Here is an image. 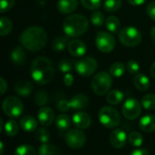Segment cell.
<instances>
[{
	"label": "cell",
	"instance_id": "obj_9",
	"mask_svg": "<svg viewBox=\"0 0 155 155\" xmlns=\"http://www.w3.org/2000/svg\"><path fill=\"white\" fill-rule=\"evenodd\" d=\"M64 141L70 148L74 150H78L84 145L86 142V137L85 134L81 131V129L73 128L65 133Z\"/></svg>",
	"mask_w": 155,
	"mask_h": 155
},
{
	"label": "cell",
	"instance_id": "obj_46",
	"mask_svg": "<svg viewBox=\"0 0 155 155\" xmlns=\"http://www.w3.org/2000/svg\"><path fill=\"white\" fill-rule=\"evenodd\" d=\"M130 155H149L148 151L143 148H139V149H135L134 151L132 152V153Z\"/></svg>",
	"mask_w": 155,
	"mask_h": 155
},
{
	"label": "cell",
	"instance_id": "obj_10",
	"mask_svg": "<svg viewBox=\"0 0 155 155\" xmlns=\"http://www.w3.org/2000/svg\"><path fill=\"white\" fill-rule=\"evenodd\" d=\"M95 45L102 53H110L115 47V39L107 32H98L95 37Z\"/></svg>",
	"mask_w": 155,
	"mask_h": 155
},
{
	"label": "cell",
	"instance_id": "obj_21",
	"mask_svg": "<svg viewBox=\"0 0 155 155\" xmlns=\"http://www.w3.org/2000/svg\"><path fill=\"white\" fill-rule=\"evenodd\" d=\"M134 84L136 87V89H138L141 92H143V91H147L150 88L151 82L145 74H137L134 78Z\"/></svg>",
	"mask_w": 155,
	"mask_h": 155
},
{
	"label": "cell",
	"instance_id": "obj_35",
	"mask_svg": "<svg viewBox=\"0 0 155 155\" xmlns=\"http://www.w3.org/2000/svg\"><path fill=\"white\" fill-rule=\"evenodd\" d=\"M35 137L36 139L42 143L43 144L44 143H48L49 140H50V133L48 132L47 129L45 128H39L37 131H36V134H35Z\"/></svg>",
	"mask_w": 155,
	"mask_h": 155
},
{
	"label": "cell",
	"instance_id": "obj_12",
	"mask_svg": "<svg viewBox=\"0 0 155 155\" xmlns=\"http://www.w3.org/2000/svg\"><path fill=\"white\" fill-rule=\"evenodd\" d=\"M128 137L126 135V133L121 129H115L114 130L109 136L110 143L116 149H121L124 146H125L127 143Z\"/></svg>",
	"mask_w": 155,
	"mask_h": 155
},
{
	"label": "cell",
	"instance_id": "obj_42",
	"mask_svg": "<svg viewBox=\"0 0 155 155\" xmlns=\"http://www.w3.org/2000/svg\"><path fill=\"white\" fill-rule=\"evenodd\" d=\"M146 11H147V14L148 15L150 16V18H152L153 20L155 21V1L151 2L147 7H146Z\"/></svg>",
	"mask_w": 155,
	"mask_h": 155
},
{
	"label": "cell",
	"instance_id": "obj_32",
	"mask_svg": "<svg viewBox=\"0 0 155 155\" xmlns=\"http://www.w3.org/2000/svg\"><path fill=\"white\" fill-rule=\"evenodd\" d=\"M142 106L146 110L155 109V94H148L144 95L142 99Z\"/></svg>",
	"mask_w": 155,
	"mask_h": 155
},
{
	"label": "cell",
	"instance_id": "obj_13",
	"mask_svg": "<svg viewBox=\"0 0 155 155\" xmlns=\"http://www.w3.org/2000/svg\"><path fill=\"white\" fill-rule=\"evenodd\" d=\"M37 119L43 126H49L53 124L54 119V112L49 106H43L39 109Z\"/></svg>",
	"mask_w": 155,
	"mask_h": 155
},
{
	"label": "cell",
	"instance_id": "obj_49",
	"mask_svg": "<svg viewBox=\"0 0 155 155\" xmlns=\"http://www.w3.org/2000/svg\"><path fill=\"white\" fill-rule=\"evenodd\" d=\"M151 37H152L153 41L155 43V26H153L151 30Z\"/></svg>",
	"mask_w": 155,
	"mask_h": 155
},
{
	"label": "cell",
	"instance_id": "obj_27",
	"mask_svg": "<svg viewBox=\"0 0 155 155\" xmlns=\"http://www.w3.org/2000/svg\"><path fill=\"white\" fill-rule=\"evenodd\" d=\"M105 25H106V28L109 30V32H111L113 34H116L120 30L121 23H120L118 17H116L114 15H110L105 20Z\"/></svg>",
	"mask_w": 155,
	"mask_h": 155
},
{
	"label": "cell",
	"instance_id": "obj_6",
	"mask_svg": "<svg viewBox=\"0 0 155 155\" xmlns=\"http://www.w3.org/2000/svg\"><path fill=\"white\" fill-rule=\"evenodd\" d=\"M119 40L127 47H134L141 43L142 34L136 27L127 26L120 31Z\"/></svg>",
	"mask_w": 155,
	"mask_h": 155
},
{
	"label": "cell",
	"instance_id": "obj_40",
	"mask_svg": "<svg viewBox=\"0 0 155 155\" xmlns=\"http://www.w3.org/2000/svg\"><path fill=\"white\" fill-rule=\"evenodd\" d=\"M127 70L132 74H137L140 71V64L134 60H130L127 63Z\"/></svg>",
	"mask_w": 155,
	"mask_h": 155
},
{
	"label": "cell",
	"instance_id": "obj_26",
	"mask_svg": "<svg viewBox=\"0 0 155 155\" xmlns=\"http://www.w3.org/2000/svg\"><path fill=\"white\" fill-rule=\"evenodd\" d=\"M38 155H62V153L57 146L50 143H44L38 150Z\"/></svg>",
	"mask_w": 155,
	"mask_h": 155
},
{
	"label": "cell",
	"instance_id": "obj_14",
	"mask_svg": "<svg viewBox=\"0 0 155 155\" xmlns=\"http://www.w3.org/2000/svg\"><path fill=\"white\" fill-rule=\"evenodd\" d=\"M73 124L78 129H87L92 124V119L90 115L84 112H77L73 115Z\"/></svg>",
	"mask_w": 155,
	"mask_h": 155
},
{
	"label": "cell",
	"instance_id": "obj_7",
	"mask_svg": "<svg viewBox=\"0 0 155 155\" xmlns=\"http://www.w3.org/2000/svg\"><path fill=\"white\" fill-rule=\"evenodd\" d=\"M97 61L91 56L82 57L77 60L74 64L76 72L83 77H88L93 75L97 70Z\"/></svg>",
	"mask_w": 155,
	"mask_h": 155
},
{
	"label": "cell",
	"instance_id": "obj_28",
	"mask_svg": "<svg viewBox=\"0 0 155 155\" xmlns=\"http://www.w3.org/2000/svg\"><path fill=\"white\" fill-rule=\"evenodd\" d=\"M19 127H20V125L15 120L11 119L5 124L4 132L7 136L13 137V136H15L17 134V133L19 131Z\"/></svg>",
	"mask_w": 155,
	"mask_h": 155
},
{
	"label": "cell",
	"instance_id": "obj_25",
	"mask_svg": "<svg viewBox=\"0 0 155 155\" xmlns=\"http://www.w3.org/2000/svg\"><path fill=\"white\" fill-rule=\"evenodd\" d=\"M54 123H55L56 128L61 132H64V131L68 130L71 125V120H70L69 116L65 114H59L55 118Z\"/></svg>",
	"mask_w": 155,
	"mask_h": 155
},
{
	"label": "cell",
	"instance_id": "obj_38",
	"mask_svg": "<svg viewBox=\"0 0 155 155\" xmlns=\"http://www.w3.org/2000/svg\"><path fill=\"white\" fill-rule=\"evenodd\" d=\"M73 67H74V65H73V63L69 60V59H62L60 62H59V64H58V68H59V70L62 72V73H64V74H68V73H70L72 70H73Z\"/></svg>",
	"mask_w": 155,
	"mask_h": 155
},
{
	"label": "cell",
	"instance_id": "obj_24",
	"mask_svg": "<svg viewBox=\"0 0 155 155\" xmlns=\"http://www.w3.org/2000/svg\"><path fill=\"white\" fill-rule=\"evenodd\" d=\"M124 94L120 90H113L108 92V94H106V101L112 105H116L121 104L124 101Z\"/></svg>",
	"mask_w": 155,
	"mask_h": 155
},
{
	"label": "cell",
	"instance_id": "obj_47",
	"mask_svg": "<svg viewBox=\"0 0 155 155\" xmlns=\"http://www.w3.org/2000/svg\"><path fill=\"white\" fill-rule=\"evenodd\" d=\"M146 0H128V2L133 5H143Z\"/></svg>",
	"mask_w": 155,
	"mask_h": 155
},
{
	"label": "cell",
	"instance_id": "obj_22",
	"mask_svg": "<svg viewBox=\"0 0 155 155\" xmlns=\"http://www.w3.org/2000/svg\"><path fill=\"white\" fill-rule=\"evenodd\" d=\"M69 38L70 37H68L67 35H61L54 38L51 44L52 50L54 52H62L66 47V45H68L70 42Z\"/></svg>",
	"mask_w": 155,
	"mask_h": 155
},
{
	"label": "cell",
	"instance_id": "obj_3",
	"mask_svg": "<svg viewBox=\"0 0 155 155\" xmlns=\"http://www.w3.org/2000/svg\"><path fill=\"white\" fill-rule=\"evenodd\" d=\"M89 26L87 18L80 14H74L67 16L63 24V30L68 37H78L84 35Z\"/></svg>",
	"mask_w": 155,
	"mask_h": 155
},
{
	"label": "cell",
	"instance_id": "obj_43",
	"mask_svg": "<svg viewBox=\"0 0 155 155\" xmlns=\"http://www.w3.org/2000/svg\"><path fill=\"white\" fill-rule=\"evenodd\" d=\"M57 109L60 112H67L69 111V107H68V100H61L58 104H57Z\"/></svg>",
	"mask_w": 155,
	"mask_h": 155
},
{
	"label": "cell",
	"instance_id": "obj_31",
	"mask_svg": "<svg viewBox=\"0 0 155 155\" xmlns=\"http://www.w3.org/2000/svg\"><path fill=\"white\" fill-rule=\"evenodd\" d=\"M122 5V0H105L104 3V8L106 12L114 13L120 9Z\"/></svg>",
	"mask_w": 155,
	"mask_h": 155
},
{
	"label": "cell",
	"instance_id": "obj_41",
	"mask_svg": "<svg viewBox=\"0 0 155 155\" xmlns=\"http://www.w3.org/2000/svg\"><path fill=\"white\" fill-rule=\"evenodd\" d=\"M15 5V0H0V11L5 13L9 11Z\"/></svg>",
	"mask_w": 155,
	"mask_h": 155
},
{
	"label": "cell",
	"instance_id": "obj_45",
	"mask_svg": "<svg viewBox=\"0 0 155 155\" xmlns=\"http://www.w3.org/2000/svg\"><path fill=\"white\" fill-rule=\"evenodd\" d=\"M7 89V84L4 78H0V94H4Z\"/></svg>",
	"mask_w": 155,
	"mask_h": 155
},
{
	"label": "cell",
	"instance_id": "obj_19",
	"mask_svg": "<svg viewBox=\"0 0 155 155\" xmlns=\"http://www.w3.org/2000/svg\"><path fill=\"white\" fill-rule=\"evenodd\" d=\"M19 125L25 132L32 133L37 128V121L35 117L31 115H26L20 119Z\"/></svg>",
	"mask_w": 155,
	"mask_h": 155
},
{
	"label": "cell",
	"instance_id": "obj_4",
	"mask_svg": "<svg viewBox=\"0 0 155 155\" xmlns=\"http://www.w3.org/2000/svg\"><path fill=\"white\" fill-rule=\"evenodd\" d=\"M98 119L100 124L108 129L117 127L121 123V116L118 111L111 106L103 107L98 113Z\"/></svg>",
	"mask_w": 155,
	"mask_h": 155
},
{
	"label": "cell",
	"instance_id": "obj_20",
	"mask_svg": "<svg viewBox=\"0 0 155 155\" xmlns=\"http://www.w3.org/2000/svg\"><path fill=\"white\" fill-rule=\"evenodd\" d=\"M139 126L142 131L145 133H153L155 131V115L148 114L143 116L140 122Z\"/></svg>",
	"mask_w": 155,
	"mask_h": 155
},
{
	"label": "cell",
	"instance_id": "obj_8",
	"mask_svg": "<svg viewBox=\"0 0 155 155\" xmlns=\"http://www.w3.org/2000/svg\"><path fill=\"white\" fill-rule=\"evenodd\" d=\"M2 108L5 114L10 118L19 117L24 111L23 103L18 98L14 96H9L4 100Z\"/></svg>",
	"mask_w": 155,
	"mask_h": 155
},
{
	"label": "cell",
	"instance_id": "obj_33",
	"mask_svg": "<svg viewBox=\"0 0 155 155\" xmlns=\"http://www.w3.org/2000/svg\"><path fill=\"white\" fill-rule=\"evenodd\" d=\"M128 142L130 143L131 145H133L134 147H140L143 144V138L142 134H139L138 132H132L128 135Z\"/></svg>",
	"mask_w": 155,
	"mask_h": 155
},
{
	"label": "cell",
	"instance_id": "obj_2",
	"mask_svg": "<svg viewBox=\"0 0 155 155\" xmlns=\"http://www.w3.org/2000/svg\"><path fill=\"white\" fill-rule=\"evenodd\" d=\"M30 73L33 80L38 84H46L54 77V69L52 62L45 56H38L31 65Z\"/></svg>",
	"mask_w": 155,
	"mask_h": 155
},
{
	"label": "cell",
	"instance_id": "obj_44",
	"mask_svg": "<svg viewBox=\"0 0 155 155\" xmlns=\"http://www.w3.org/2000/svg\"><path fill=\"white\" fill-rule=\"evenodd\" d=\"M64 84L66 86H71L74 84V76L73 74H71L70 73L65 74L64 76Z\"/></svg>",
	"mask_w": 155,
	"mask_h": 155
},
{
	"label": "cell",
	"instance_id": "obj_1",
	"mask_svg": "<svg viewBox=\"0 0 155 155\" xmlns=\"http://www.w3.org/2000/svg\"><path fill=\"white\" fill-rule=\"evenodd\" d=\"M47 33L40 26H30L26 28L20 35L21 45L28 51L35 52L44 48L47 43Z\"/></svg>",
	"mask_w": 155,
	"mask_h": 155
},
{
	"label": "cell",
	"instance_id": "obj_50",
	"mask_svg": "<svg viewBox=\"0 0 155 155\" xmlns=\"http://www.w3.org/2000/svg\"><path fill=\"white\" fill-rule=\"evenodd\" d=\"M0 145H1V154H3V153H4V143H3V142L0 143Z\"/></svg>",
	"mask_w": 155,
	"mask_h": 155
},
{
	"label": "cell",
	"instance_id": "obj_17",
	"mask_svg": "<svg viewBox=\"0 0 155 155\" xmlns=\"http://www.w3.org/2000/svg\"><path fill=\"white\" fill-rule=\"evenodd\" d=\"M78 6V0H58L56 4L57 10L61 14H71Z\"/></svg>",
	"mask_w": 155,
	"mask_h": 155
},
{
	"label": "cell",
	"instance_id": "obj_34",
	"mask_svg": "<svg viewBox=\"0 0 155 155\" xmlns=\"http://www.w3.org/2000/svg\"><path fill=\"white\" fill-rule=\"evenodd\" d=\"M35 102L38 106H45L47 102H48V94L44 90H40L35 94Z\"/></svg>",
	"mask_w": 155,
	"mask_h": 155
},
{
	"label": "cell",
	"instance_id": "obj_23",
	"mask_svg": "<svg viewBox=\"0 0 155 155\" xmlns=\"http://www.w3.org/2000/svg\"><path fill=\"white\" fill-rule=\"evenodd\" d=\"M26 55L25 50L22 47H15L11 52V60L16 65H22L25 61Z\"/></svg>",
	"mask_w": 155,
	"mask_h": 155
},
{
	"label": "cell",
	"instance_id": "obj_5",
	"mask_svg": "<svg viewBox=\"0 0 155 155\" xmlns=\"http://www.w3.org/2000/svg\"><path fill=\"white\" fill-rule=\"evenodd\" d=\"M113 84L111 74L105 71L97 73L92 79V89L97 95L107 94Z\"/></svg>",
	"mask_w": 155,
	"mask_h": 155
},
{
	"label": "cell",
	"instance_id": "obj_30",
	"mask_svg": "<svg viewBox=\"0 0 155 155\" xmlns=\"http://www.w3.org/2000/svg\"><path fill=\"white\" fill-rule=\"evenodd\" d=\"M125 72V66L121 62H115L114 63L109 69V73L111 75L114 77H121Z\"/></svg>",
	"mask_w": 155,
	"mask_h": 155
},
{
	"label": "cell",
	"instance_id": "obj_15",
	"mask_svg": "<svg viewBox=\"0 0 155 155\" xmlns=\"http://www.w3.org/2000/svg\"><path fill=\"white\" fill-rule=\"evenodd\" d=\"M68 52L74 57H81L86 53V45L85 44L78 39H74L69 42L67 45Z\"/></svg>",
	"mask_w": 155,
	"mask_h": 155
},
{
	"label": "cell",
	"instance_id": "obj_37",
	"mask_svg": "<svg viewBox=\"0 0 155 155\" xmlns=\"http://www.w3.org/2000/svg\"><path fill=\"white\" fill-rule=\"evenodd\" d=\"M91 22L95 26H101L104 25V23L105 22L104 20V15H103L102 12L99 11H94L92 15H91Z\"/></svg>",
	"mask_w": 155,
	"mask_h": 155
},
{
	"label": "cell",
	"instance_id": "obj_11",
	"mask_svg": "<svg viewBox=\"0 0 155 155\" xmlns=\"http://www.w3.org/2000/svg\"><path fill=\"white\" fill-rule=\"evenodd\" d=\"M124 116L128 120H134L138 118L142 112V105L135 98H128L122 107Z\"/></svg>",
	"mask_w": 155,
	"mask_h": 155
},
{
	"label": "cell",
	"instance_id": "obj_29",
	"mask_svg": "<svg viewBox=\"0 0 155 155\" xmlns=\"http://www.w3.org/2000/svg\"><path fill=\"white\" fill-rule=\"evenodd\" d=\"M13 24L11 20L5 16H2L0 18V35L1 36H5L8 35L12 30Z\"/></svg>",
	"mask_w": 155,
	"mask_h": 155
},
{
	"label": "cell",
	"instance_id": "obj_36",
	"mask_svg": "<svg viewBox=\"0 0 155 155\" xmlns=\"http://www.w3.org/2000/svg\"><path fill=\"white\" fill-rule=\"evenodd\" d=\"M15 155H36L35 150L27 144H23L15 149Z\"/></svg>",
	"mask_w": 155,
	"mask_h": 155
},
{
	"label": "cell",
	"instance_id": "obj_16",
	"mask_svg": "<svg viewBox=\"0 0 155 155\" xmlns=\"http://www.w3.org/2000/svg\"><path fill=\"white\" fill-rule=\"evenodd\" d=\"M88 104V97L83 94H76L72 97L71 100L68 101V107L69 109L74 110H81L87 106Z\"/></svg>",
	"mask_w": 155,
	"mask_h": 155
},
{
	"label": "cell",
	"instance_id": "obj_48",
	"mask_svg": "<svg viewBox=\"0 0 155 155\" xmlns=\"http://www.w3.org/2000/svg\"><path fill=\"white\" fill-rule=\"evenodd\" d=\"M150 74H151V75L153 76V78H154L155 79V62L152 64V66H151V68H150Z\"/></svg>",
	"mask_w": 155,
	"mask_h": 155
},
{
	"label": "cell",
	"instance_id": "obj_39",
	"mask_svg": "<svg viewBox=\"0 0 155 155\" xmlns=\"http://www.w3.org/2000/svg\"><path fill=\"white\" fill-rule=\"evenodd\" d=\"M82 5L89 10H96L101 7L102 0H80Z\"/></svg>",
	"mask_w": 155,
	"mask_h": 155
},
{
	"label": "cell",
	"instance_id": "obj_18",
	"mask_svg": "<svg viewBox=\"0 0 155 155\" xmlns=\"http://www.w3.org/2000/svg\"><path fill=\"white\" fill-rule=\"evenodd\" d=\"M15 92L19 94L20 96L26 97L31 94L33 91V84L29 81H25V80H20L16 82L15 84Z\"/></svg>",
	"mask_w": 155,
	"mask_h": 155
}]
</instances>
